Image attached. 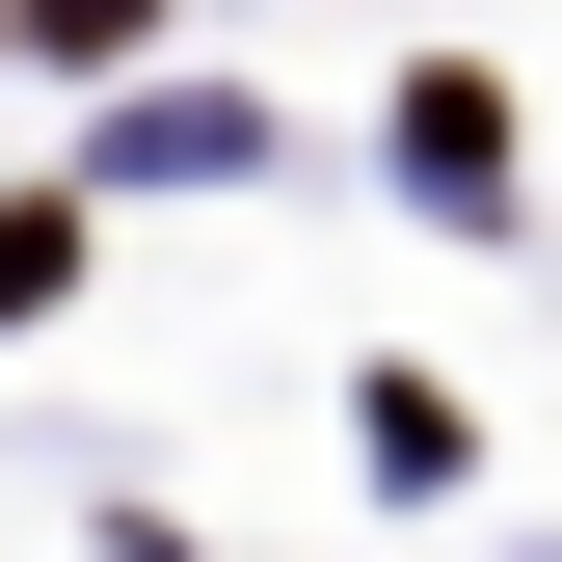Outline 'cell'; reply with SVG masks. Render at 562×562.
I'll return each mask as SVG.
<instances>
[{"mask_svg": "<svg viewBox=\"0 0 562 562\" xmlns=\"http://www.w3.org/2000/svg\"><path fill=\"white\" fill-rule=\"evenodd\" d=\"M54 268H81V215H0V322H54Z\"/></svg>", "mask_w": 562, "mask_h": 562, "instance_id": "cell-1", "label": "cell"}]
</instances>
